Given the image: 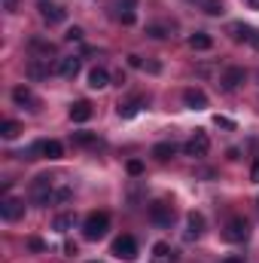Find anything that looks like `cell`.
I'll list each match as a JSON object with an SVG mask.
<instances>
[{"label":"cell","instance_id":"1","mask_svg":"<svg viewBox=\"0 0 259 263\" xmlns=\"http://www.w3.org/2000/svg\"><path fill=\"white\" fill-rule=\"evenodd\" d=\"M107 230H110V214H107V211H92V214L85 217V223H82V236H85L89 242L104 239Z\"/></svg>","mask_w":259,"mask_h":263},{"label":"cell","instance_id":"2","mask_svg":"<svg viewBox=\"0 0 259 263\" xmlns=\"http://www.w3.org/2000/svg\"><path fill=\"white\" fill-rule=\"evenodd\" d=\"M149 220H153L156 227H171V223H174V205L165 202V199H156V202L149 205Z\"/></svg>","mask_w":259,"mask_h":263},{"label":"cell","instance_id":"3","mask_svg":"<svg viewBox=\"0 0 259 263\" xmlns=\"http://www.w3.org/2000/svg\"><path fill=\"white\" fill-rule=\"evenodd\" d=\"M110 254H113L116 260H125V263L137 260V242H134L131 236H119V239L113 242V248H110Z\"/></svg>","mask_w":259,"mask_h":263},{"label":"cell","instance_id":"4","mask_svg":"<svg viewBox=\"0 0 259 263\" xmlns=\"http://www.w3.org/2000/svg\"><path fill=\"white\" fill-rule=\"evenodd\" d=\"M247 236H250V223L244 217H232L226 223V230H223V239L226 242H247Z\"/></svg>","mask_w":259,"mask_h":263},{"label":"cell","instance_id":"5","mask_svg":"<svg viewBox=\"0 0 259 263\" xmlns=\"http://www.w3.org/2000/svg\"><path fill=\"white\" fill-rule=\"evenodd\" d=\"M186 156H192V159H201V156H207V150H210V138H207V132H195L192 138L186 141Z\"/></svg>","mask_w":259,"mask_h":263},{"label":"cell","instance_id":"6","mask_svg":"<svg viewBox=\"0 0 259 263\" xmlns=\"http://www.w3.org/2000/svg\"><path fill=\"white\" fill-rule=\"evenodd\" d=\"M244 80H247L244 67H226V70H223V77H220V86H223V92H235Z\"/></svg>","mask_w":259,"mask_h":263},{"label":"cell","instance_id":"7","mask_svg":"<svg viewBox=\"0 0 259 263\" xmlns=\"http://www.w3.org/2000/svg\"><path fill=\"white\" fill-rule=\"evenodd\" d=\"M52 190H55V181H52L49 175H40V178H34V184H31V193H34L37 202H46Z\"/></svg>","mask_w":259,"mask_h":263},{"label":"cell","instance_id":"8","mask_svg":"<svg viewBox=\"0 0 259 263\" xmlns=\"http://www.w3.org/2000/svg\"><path fill=\"white\" fill-rule=\"evenodd\" d=\"M31 153H40L43 159H61V156H64V147H61L58 141H37Z\"/></svg>","mask_w":259,"mask_h":263},{"label":"cell","instance_id":"9","mask_svg":"<svg viewBox=\"0 0 259 263\" xmlns=\"http://www.w3.org/2000/svg\"><path fill=\"white\" fill-rule=\"evenodd\" d=\"M0 214H3V220H18L21 214H25V202L21 199H3L0 202Z\"/></svg>","mask_w":259,"mask_h":263},{"label":"cell","instance_id":"10","mask_svg":"<svg viewBox=\"0 0 259 263\" xmlns=\"http://www.w3.org/2000/svg\"><path fill=\"white\" fill-rule=\"evenodd\" d=\"M40 18H43L46 25H61L67 18V12L61 6H55V3H40Z\"/></svg>","mask_w":259,"mask_h":263},{"label":"cell","instance_id":"11","mask_svg":"<svg viewBox=\"0 0 259 263\" xmlns=\"http://www.w3.org/2000/svg\"><path fill=\"white\" fill-rule=\"evenodd\" d=\"M253 34H256V31H253L250 25H244V22H232V25H229V37H232L235 43H250Z\"/></svg>","mask_w":259,"mask_h":263},{"label":"cell","instance_id":"12","mask_svg":"<svg viewBox=\"0 0 259 263\" xmlns=\"http://www.w3.org/2000/svg\"><path fill=\"white\" fill-rule=\"evenodd\" d=\"M183 104H186V107H189V110H204V107H207V95H204V92H201V89H186V92H183Z\"/></svg>","mask_w":259,"mask_h":263},{"label":"cell","instance_id":"13","mask_svg":"<svg viewBox=\"0 0 259 263\" xmlns=\"http://www.w3.org/2000/svg\"><path fill=\"white\" fill-rule=\"evenodd\" d=\"M204 233V214L201 211H189V217H186V239L192 242Z\"/></svg>","mask_w":259,"mask_h":263},{"label":"cell","instance_id":"14","mask_svg":"<svg viewBox=\"0 0 259 263\" xmlns=\"http://www.w3.org/2000/svg\"><path fill=\"white\" fill-rule=\"evenodd\" d=\"M12 101H15L18 107H31V110H37V98H34V92H31L28 86H15V89H12Z\"/></svg>","mask_w":259,"mask_h":263},{"label":"cell","instance_id":"15","mask_svg":"<svg viewBox=\"0 0 259 263\" xmlns=\"http://www.w3.org/2000/svg\"><path fill=\"white\" fill-rule=\"evenodd\" d=\"M149 263H177V254L171 251L168 242H156L153 245V260Z\"/></svg>","mask_w":259,"mask_h":263},{"label":"cell","instance_id":"16","mask_svg":"<svg viewBox=\"0 0 259 263\" xmlns=\"http://www.w3.org/2000/svg\"><path fill=\"white\" fill-rule=\"evenodd\" d=\"M110 86V73L104 67H92L89 70V89H107Z\"/></svg>","mask_w":259,"mask_h":263},{"label":"cell","instance_id":"17","mask_svg":"<svg viewBox=\"0 0 259 263\" xmlns=\"http://www.w3.org/2000/svg\"><path fill=\"white\" fill-rule=\"evenodd\" d=\"M70 120H73V123L92 120V104H89V101H73V104H70Z\"/></svg>","mask_w":259,"mask_h":263},{"label":"cell","instance_id":"18","mask_svg":"<svg viewBox=\"0 0 259 263\" xmlns=\"http://www.w3.org/2000/svg\"><path fill=\"white\" fill-rule=\"evenodd\" d=\"M58 73H61L64 80H73V77L79 73V59H76V55H67V59H61V62H58Z\"/></svg>","mask_w":259,"mask_h":263},{"label":"cell","instance_id":"19","mask_svg":"<svg viewBox=\"0 0 259 263\" xmlns=\"http://www.w3.org/2000/svg\"><path fill=\"white\" fill-rule=\"evenodd\" d=\"M189 46H192L195 52H207V49L213 46V37L204 34V31H195L192 37H189Z\"/></svg>","mask_w":259,"mask_h":263},{"label":"cell","instance_id":"20","mask_svg":"<svg viewBox=\"0 0 259 263\" xmlns=\"http://www.w3.org/2000/svg\"><path fill=\"white\" fill-rule=\"evenodd\" d=\"M73 223H76V217H73V214H58V217L52 220V230H55V233H70V230H73Z\"/></svg>","mask_w":259,"mask_h":263},{"label":"cell","instance_id":"21","mask_svg":"<svg viewBox=\"0 0 259 263\" xmlns=\"http://www.w3.org/2000/svg\"><path fill=\"white\" fill-rule=\"evenodd\" d=\"M134 3L137 0H122L119 3V22L122 25H134Z\"/></svg>","mask_w":259,"mask_h":263},{"label":"cell","instance_id":"22","mask_svg":"<svg viewBox=\"0 0 259 263\" xmlns=\"http://www.w3.org/2000/svg\"><path fill=\"white\" fill-rule=\"evenodd\" d=\"M174 150H177V147H174V144H168V141H165V144H156V147H153V156H156V159H159V162H168V159H171V156H174Z\"/></svg>","mask_w":259,"mask_h":263},{"label":"cell","instance_id":"23","mask_svg":"<svg viewBox=\"0 0 259 263\" xmlns=\"http://www.w3.org/2000/svg\"><path fill=\"white\" fill-rule=\"evenodd\" d=\"M67 199H70V187H55L46 199V205H58V202H67Z\"/></svg>","mask_w":259,"mask_h":263},{"label":"cell","instance_id":"24","mask_svg":"<svg viewBox=\"0 0 259 263\" xmlns=\"http://www.w3.org/2000/svg\"><path fill=\"white\" fill-rule=\"evenodd\" d=\"M46 73H49V67L43 65L40 59H34V62L28 65V77H31V80H40V77H46Z\"/></svg>","mask_w":259,"mask_h":263},{"label":"cell","instance_id":"25","mask_svg":"<svg viewBox=\"0 0 259 263\" xmlns=\"http://www.w3.org/2000/svg\"><path fill=\"white\" fill-rule=\"evenodd\" d=\"M18 132H21V126H18L15 120H6V123L0 126V135H3L6 141H12V138H18Z\"/></svg>","mask_w":259,"mask_h":263},{"label":"cell","instance_id":"26","mask_svg":"<svg viewBox=\"0 0 259 263\" xmlns=\"http://www.w3.org/2000/svg\"><path fill=\"white\" fill-rule=\"evenodd\" d=\"M73 144H79V147L98 144V135H92V132H73Z\"/></svg>","mask_w":259,"mask_h":263},{"label":"cell","instance_id":"27","mask_svg":"<svg viewBox=\"0 0 259 263\" xmlns=\"http://www.w3.org/2000/svg\"><path fill=\"white\" fill-rule=\"evenodd\" d=\"M137 110H140V101H137V98H134V101H125V104H119V117H125V120H131Z\"/></svg>","mask_w":259,"mask_h":263},{"label":"cell","instance_id":"28","mask_svg":"<svg viewBox=\"0 0 259 263\" xmlns=\"http://www.w3.org/2000/svg\"><path fill=\"white\" fill-rule=\"evenodd\" d=\"M201 9L207 15H223V0H201Z\"/></svg>","mask_w":259,"mask_h":263},{"label":"cell","instance_id":"29","mask_svg":"<svg viewBox=\"0 0 259 263\" xmlns=\"http://www.w3.org/2000/svg\"><path fill=\"white\" fill-rule=\"evenodd\" d=\"M146 37L162 40V37H168V28H162V25H149V28H146Z\"/></svg>","mask_w":259,"mask_h":263},{"label":"cell","instance_id":"30","mask_svg":"<svg viewBox=\"0 0 259 263\" xmlns=\"http://www.w3.org/2000/svg\"><path fill=\"white\" fill-rule=\"evenodd\" d=\"M213 126H220V129H235V123H232V120H229V117H220V114H217V117H213Z\"/></svg>","mask_w":259,"mask_h":263},{"label":"cell","instance_id":"31","mask_svg":"<svg viewBox=\"0 0 259 263\" xmlns=\"http://www.w3.org/2000/svg\"><path fill=\"white\" fill-rule=\"evenodd\" d=\"M64 37L70 40V43H73V40H82V28H76V25H73V28H67Z\"/></svg>","mask_w":259,"mask_h":263},{"label":"cell","instance_id":"32","mask_svg":"<svg viewBox=\"0 0 259 263\" xmlns=\"http://www.w3.org/2000/svg\"><path fill=\"white\" fill-rule=\"evenodd\" d=\"M143 172V162L140 159H128V175H140Z\"/></svg>","mask_w":259,"mask_h":263},{"label":"cell","instance_id":"33","mask_svg":"<svg viewBox=\"0 0 259 263\" xmlns=\"http://www.w3.org/2000/svg\"><path fill=\"white\" fill-rule=\"evenodd\" d=\"M28 248H31V251H46L43 239H31V242H28Z\"/></svg>","mask_w":259,"mask_h":263},{"label":"cell","instance_id":"34","mask_svg":"<svg viewBox=\"0 0 259 263\" xmlns=\"http://www.w3.org/2000/svg\"><path fill=\"white\" fill-rule=\"evenodd\" d=\"M250 178H253V184H259V159L253 162V168H250Z\"/></svg>","mask_w":259,"mask_h":263},{"label":"cell","instance_id":"35","mask_svg":"<svg viewBox=\"0 0 259 263\" xmlns=\"http://www.w3.org/2000/svg\"><path fill=\"white\" fill-rule=\"evenodd\" d=\"M146 70H149V73H159L162 65H159V62H146Z\"/></svg>","mask_w":259,"mask_h":263},{"label":"cell","instance_id":"36","mask_svg":"<svg viewBox=\"0 0 259 263\" xmlns=\"http://www.w3.org/2000/svg\"><path fill=\"white\" fill-rule=\"evenodd\" d=\"M128 65L131 67H143V62H140V55H128Z\"/></svg>","mask_w":259,"mask_h":263},{"label":"cell","instance_id":"37","mask_svg":"<svg viewBox=\"0 0 259 263\" xmlns=\"http://www.w3.org/2000/svg\"><path fill=\"white\" fill-rule=\"evenodd\" d=\"M64 254H67V257H73V254H76V245H73V242H67V245H64Z\"/></svg>","mask_w":259,"mask_h":263},{"label":"cell","instance_id":"38","mask_svg":"<svg viewBox=\"0 0 259 263\" xmlns=\"http://www.w3.org/2000/svg\"><path fill=\"white\" fill-rule=\"evenodd\" d=\"M223 263H244V257H241V254H232V257H226Z\"/></svg>","mask_w":259,"mask_h":263},{"label":"cell","instance_id":"39","mask_svg":"<svg viewBox=\"0 0 259 263\" xmlns=\"http://www.w3.org/2000/svg\"><path fill=\"white\" fill-rule=\"evenodd\" d=\"M244 3H247L250 9H259V0H244Z\"/></svg>","mask_w":259,"mask_h":263},{"label":"cell","instance_id":"40","mask_svg":"<svg viewBox=\"0 0 259 263\" xmlns=\"http://www.w3.org/2000/svg\"><path fill=\"white\" fill-rule=\"evenodd\" d=\"M250 43H253V46H256V49H259V31H256V34H253V40H250Z\"/></svg>","mask_w":259,"mask_h":263},{"label":"cell","instance_id":"41","mask_svg":"<svg viewBox=\"0 0 259 263\" xmlns=\"http://www.w3.org/2000/svg\"><path fill=\"white\" fill-rule=\"evenodd\" d=\"M256 205H259V199H256Z\"/></svg>","mask_w":259,"mask_h":263}]
</instances>
